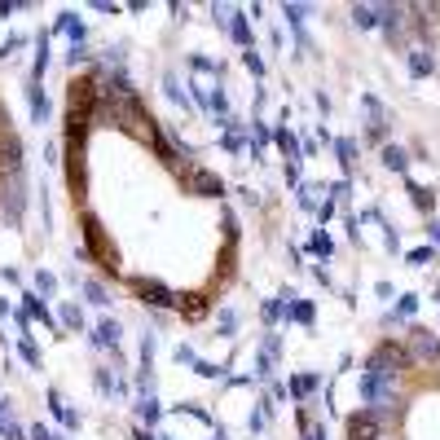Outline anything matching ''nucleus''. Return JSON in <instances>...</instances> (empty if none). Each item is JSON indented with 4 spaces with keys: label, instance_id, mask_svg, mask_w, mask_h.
Wrapping results in <instances>:
<instances>
[{
    "label": "nucleus",
    "instance_id": "nucleus-1",
    "mask_svg": "<svg viewBox=\"0 0 440 440\" xmlns=\"http://www.w3.org/2000/svg\"><path fill=\"white\" fill-rule=\"evenodd\" d=\"M357 396H361V405H366V409H374L379 419H392V414H401V392H396V379H387V374H370V370H361Z\"/></svg>",
    "mask_w": 440,
    "mask_h": 440
},
{
    "label": "nucleus",
    "instance_id": "nucleus-2",
    "mask_svg": "<svg viewBox=\"0 0 440 440\" xmlns=\"http://www.w3.org/2000/svg\"><path fill=\"white\" fill-rule=\"evenodd\" d=\"M101 260V269L106 273H119V260H115V251L106 247V229H101L97 216H84V247H80V260Z\"/></svg>",
    "mask_w": 440,
    "mask_h": 440
},
{
    "label": "nucleus",
    "instance_id": "nucleus-3",
    "mask_svg": "<svg viewBox=\"0 0 440 440\" xmlns=\"http://www.w3.org/2000/svg\"><path fill=\"white\" fill-rule=\"evenodd\" d=\"M405 366H409V352H405V348H396L392 339L379 344V348L366 357V370H370V374H387V379H396Z\"/></svg>",
    "mask_w": 440,
    "mask_h": 440
},
{
    "label": "nucleus",
    "instance_id": "nucleus-4",
    "mask_svg": "<svg viewBox=\"0 0 440 440\" xmlns=\"http://www.w3.org/2000/svg\"><path fill=\"white\" fill-rule=\"evenodd\" d=\"M344 427H348V440H379L387 431V419H379L374 409H361V414H352Z\"/></svg>",
    "mask_w": 440,
    "mask_h": 440
},
{
    "label": "nucleus",
    "instance_id": "nucleus-5",
    "mask_svg": "<svg viewBox=\"0 0 440 440\" xmlns=\"http://www.w3.org/2000/svg\"><path fill=\"white\" fill-rule=\"evenodd\" d=\"M409 361H440V334L414 326L409 330Z\"/></svg>",
    "mask_w": 440,
    "mask_h": 440
},
{
    "label": "nucleus",
    "instance_id": "nucleus-6",
    "mask_svg": "<svg viewBox=\"0 0 440 440\" xmlns=\"http://www.w3.org/2000/svg\"><path fill=\"white\" fill-rule=\"evenodd\" d=\"M133 291H137V300L150 304V308H172V304H176V295L163 287V282H154V277H137Z\"/></svg>",
    "mask_w": 440,
    "mask_h": 440
},
{
    "label": "nucleus",
    "instance_id": "nucleus-7",
    "mask_svg": "<svg viewBox=\"0 0 440 440\" xmlns=\"http://www.w3.org/2000/svg\"><path fill=\"white\" fill-rule=\"evenodd\" d=\"M287 304H282V317L287 322H300V326H313V317H317V308L308 304V300H300V295H282Z\"/></svg>",
    "mask_w": 440,
    "mask_h": 440
},
{
    "label": "nucleus",
    "instance_id": "nucleus-8",
    "mask_svg": "<svg viewBox=\"0 0 440 440\" xmlns=\"http://www.w3.org/2000/svg\"><path fill=\"white\" fill-rule=\"evenodd\" d=\"M190 185H194V194H203V198H220V194H225V180L212 176V172H203V168L190 172Z\"/></svg>",
    "mask_w": 440,
    "mask_h": 440
},
{
    "label": "nucleus",
    "instance_id": "nucleus-9",
    "mask_svg": "<svg viewBox=\"0 0 440 440\" xmlns=\"http://www.w3.org/2000/svg\"><path fill=\"white\" fill-rule=\"evenodd\" d=\"M22 203H27V194H22V176H14L9 190H5V216L14 225H22Z\"/></svg>",
    "mask_w": 440,
    "mask_h": 440
},
{
    "label": "nucleus",
    "instance_id": "nucleus-10",
    "mask_svg": "<svg viewBox=\"0 0 440 440\" xmlns=\"http://www.w3.org/2000/svg\"><path fill=\"white\" fill-rule=\"evenodd\" d=\"M53 31H66L71 36V48H84V36H88V27L75 14H58V22H53Z\"/></svg>",
    "mask_w": 440,
    "mask_h": 440
},
{
    "label": "nucleus",
    "instance_id": "nucleus-11",
    "mask_svg": "<svg viewBox=\"0 0 440 440\" xmlns=\"http://www.w3.org/2000/svg\"><path fill=\"white\" fill-rule=\"evenodd\" d=\"M229 36H234V44L251 48V14H247V9H234V14H229Z\"/></svg>",
    "mask_w": 440,
    "mask_h": 440
},
{
    "label": "nucleus",
    "instance_id": "nucleus-12",
    "mask_svg": "<svg viewBox=\"0 0 440 440\" xmlns=\"http://www.w3.org/2000/svg\"><path fill=\"white\" fill-rule=\"evenodd\" d=\"M405 58H409V75H414V80H427V75L436 71V62H431V53H427L423 44H414Z\"/></svg>",
    "mask_w": 440,
    "mask_h": 440
},
{
    "label": "nucleus",
    "instance_id": "nucleus-13",
    "mask_svg": "<svg viewBox=\"0 0 440 440\" xmlns=\"http://www.w3.org/2000/svg\"><path fill=\"white\" fill-rule=\"evenodd\" d=\"M44 71H48V31L36 36V66H31V75H27V84H40Z\"/></svg>",
    "mask_w": 440,
    "mask_h": 440
},
{
    "label": "nucleus",
    "instance_id": "nucleus-14",
    "mask_svg": "<svg viewBox=\"0 0 440 440\" xmlns=\"http://www.w3.org/2000/svg\"><path fill=\"white\" fill-rule=\"evenodd\" d=\"M0 168H9L14 176H22V141L9 137L5 145H0Z\"/></svg>",
    "mask_w": 440,
    "mask_h": 440
},
{
    "label": "nucleus",
    "instance_id": "nucleus-15",
    "mask_svg": "<svg viewBox=\"0 0 440 440\" xmlns=\"http://www.w3.org/2000/svg\"><path fill=\"white\" fill-rule=\"evenodd\" d=\"M273 141H277V150L287 154L291 163H300V154H304V150H300V137L291 133V128H277V133H273Z\"/></svg>",
    "mask_w": 440,
    "mask_h": 440
},
{
    "label": "nucleus",
    "instance_id": "nucleus-16",
    "mask_svg": "<svg viewBox=\"0 0 440 440\" xmlns=\"http://www.w3.org/2000/svg\"><path fill=\"white\" fill-rule=\"evenodd\" d=\"M379 18H383V5H352V22H357L361 31L379 27Z\"/></svg>",
    "mask_w": 440,
    "mask_h": 440
},
{
    "label": "nucleus",
    "instance_id": "nucleus-17",
    "mask_svg": "<svg viewBox=\"0 0 440 440\" xmlns=\"http://www.w3.org/2000/svg\"><path fill=\"white\" fill-rule=\"evenodd\" d=\"M282 18L295 27V36H300V48H308V40H304V18H308V5H282Z\"/></svg>",
    "mask_w": 440,
    "mask_h": 440
},
{
    "label": "nucleus",
    "instance_id": "nucleus-18",
    "mask_svg": "<svg viewBox=\"0 0 440 440\" xmlns=\"http://www.w3.org/2000/svg\"><path fill=\"white\" fill-rule=\"evenodd\" d=\"M27 106H31V119L44 123V115H48V97H44L40 84H27Z\"/></svg>",
    "mask_w": 440,
    "mask_h": 440
},
{
    "label": "nucleus",
    "instance_id": "nucleus-19",
    "mask_svg": "<svg viewBox=\"0 0 440 440\" xmlns=\"http://www.w3.org/2000/svg\"><path fill=\"white\" fill-rule=\"evenodd\" d=\"M93 344H97V348H119V322H111V317H106V322L97 326Z\"/></svg>",
    "mask_w": 440,
    "mask_h": 440
},
{
    "label": "nucleus",
    "instance_id": "nucleus-20",
    "mask_svg": "<svg viewBox=\"0 0 440 440\" xmlns=\"http://www.w3.org/2000/svg\"><path fill=\"white\" fill-rule=\"evenodd\" d=\"M317 383H322L317 374H295V379H291V387H287V392H291V401H304L308 392H317Z\"/></svg>",
    "mask_w": 440,
    "mask_h": 440
},
{
    "label": "nucleus",
    "instance_id": "nucleus-21",
    "mask_svg": "<svg viewBox=\"0 0 440 440\" xmlns=\"http://www.w3.org/2000/svg\"><path fill=\"white\" fill-rule=\"evenodd\" d=\"M414 313H419V295H401V304L387 313V326H392V322H409Z\"/></svg>",
    "mask_w": 440,
    "mask_h": 440
},
{
    "label": "nucleus",
    "instance_id": "nucleus-22",
    "mask_svg": "<svg viewBox=\"0 0 440 440\" xmlns=\"http://www.w3.org/2000/svg\"><path fill=\"white\" fill-rule=\"evenodd\" d=\"M383 168H392V172H409V154L401 145H383Z\"/></svg>",
    "mask_w": 440,
    "mask_h": 440
},
{
    "label": "nucleus",
    "instance_id": "nucleus-23",
    "mask_svg": "<svg viewBox=\"0 0 440 440\" xmlns=\"http://www.w3.org/2000/svg\"><path fill=\"white\" fill-rule=\"evenodd\" d=\"M137 414H141V423H150V427H154V423L163 419V405L154 401V392H150V396H141V401H137Z\"/></svg>",
    "mask_w": 440,
    "mask_h": 440
},
{
    "label": "nucleus",
    "instance_id": "nucleus-24",
    "mask_svg": "<svg viewBox=\"0 0 440 440\" xmlns=\"http://www.w3.org/2000/svg\"><path fill=\"white\" fill-rule=\"evenodd\" d=\"M27 300V317H36V322H44V326H53V313H48V304L40 300V295H22Z\"/></svg>",
    "mask_w": 440,
    "mask_h": 440
},
{
    "label": "nucleus",
    "instance_id": "nucleus-25",
    "mask_svg": "<svg viewBox=\"0 0 440 440\" xmlns=\"http://www.w3.org/2000/svg\"><path fill=\"white\" fill-rule=\"evenodd\" d=\"M334 154H339L344 172H352V163H357V141H352V137H339V141H334Z\"/></svg>",
    "mask_w": 440,
    "mask_h": 440
},
{
    "label": "nucleus",
    "instance_id": "nucleus-26",
    "mask_svg": "<svg viewBox=\"0 0 440 440\" xmlns=\"http://www.w3.org/2000/svg\"><path fill=\"white\" fill-rule=\"evenodd\" d=\"M58 317H62V326H66V330H84V313H80V304H62V313H58Z\"/></svg>",
    "mask_w": 440,
    "mask_h": 440
},
{
    "label": "nucleus",
    "instance_id": "nucleus-27",
    "mask_svg": "<svg viewBox=\"0 0 440 440\" xmlns=\"http://www.w3.org/2000/svg\"><path fill=\"white\" fill-rule=\"evenodd\" d=\"M308 251L317 255V260H330V251H334V242H330V234H313L308 238Z\"/></svg>",
    "mask_w": 440,
    "mask_h": 440
},
{
    "label": "nucleus",
    "instance_id": "nucleus-28",
    "mask_svg": "<svg viewBox=\"0 0 440 440\" xmlns=\"http://www.w3.org/2000/svg\"><path fill=\"white\" fill-rule=\"evenodd\" d=\"M176 300H180V313H185V317H203V313H207L203 295H176Z\"/></svg>",
    "mask_w": 440,
    "mask_h": 440
},
{
    "label": "nucleus",
    "instance_id": "nucleus-29",
    "mask_svg": "<svg viewBox=\"0 0 440 440\" xmlns=\"http://www.w3.org/2000/svg\"><path fill=\"white\" fill-rule=\"evenodd\" d=\"M409 198H414V207H419V212H431V203H436V194L423 190V185H414V180H409Z\"/></svg>",
    "mask_w": 440,
    "mask_h": 440
},
{
    "label": "nucleus",
    "instance_id": "nucleus-30",
    "mask_svg": "<svg viewBox=\"0 0 440 440\" xmlns=\"http://www.w3.org/2000/svg\"><path fill=\"white\" fill-rule=\"evenodd\" d=\"M436 255H440V251H436L431 242H427V247H414V251H409V265H414V269H423V265H431V260H436Z\"/></svg>",
    "mask_w": 440,
    "mask_h": 440
},
{
    "label": "nucleus",
    "instance_id": "nucleus-31",
    "mask_svg": "<svg viewBox=\"0 0 440 440\" xmlns=\"http://www.w3.org/2000/svg\"><path fill=\"white\" fill-rule=\"evenodd\" d=\"M84 295H88V304H97V308L111 304V295H106V287H101V282H84Z\"/></svg>",
    "mask_w": 440,
    "mask_h": 440
},
{
    "label": "nucleus",
    "instance_id": "nucleus-32",
    "mask_svg": "<svg viewBox=\"0 0 440 440\" xmlns=\"http://www.w3.org/2000/svg\"><path fill=\"white\" fill-rule=\"evenodd\" d=\"M53 291H58V277L48 273V269H40L36 273V295H53Z\"/></svg>",
    "mask_w": 440,
    "mask_h": 440
},
{
    "label": "nucleus",
    "instance_id": "nucleus-33",
    "mask_svg": "<svg viewBox=\"0 0 440 440\" xmlns=\"http://www.w3.org/2000/svg\"><path fill=\"white\" fill-rule=\"evenodd\" d=\"M18 352H22V361H27V366H40V348L31 344V334H22V344H18Z\"/></svg>",
    "mask_w": 440,
    "mask_h": 440
},
{
    "label": "nucleus",
    "instance_id": "nucleus-34",
    "mask_svg": "<svg viewBox=\"0 0 440 440\" xmlns=\"http://www.w3.org/2000/svg\"><path fill=\"white\" fill-rule=\"evenodd\" d=\"M163 88H168V97L176 101V106H190V97L180 93V80H176V75H168V80H163Z\"/></svg>",
    "mask_w": 440,
    "mask_h": 440
},
{
    "label": "nucleus",
    "instance_id": "nucleus-35",
    "mask_svg": "<svg viewBox=\"0 0 440 440\" xmlns=\"http://www.w3.org/2000/svg\"><path fill=\"white\" fill-rule=\"evenodd\" d=\"M0 436H5V440H27V431H22L14 419H0Z\"/></svg>",
    "mask_w": 440,
    "mask_h": 440
},
{
    "label": "nucleus",
    "instance_id": "nucleus-36",
    "mask_svg": "<svg viewBox=\"0 0 440 440\" xmlns=\"http://www.w3.org/2000/svg\"><path fill=\"white\" fill-rule=\"evenodd\" d=\"M269 137H273V133H269V128H265L260 119H255V123H251V150H260V145H265Z\"/></svg>",
    "mask_w": 440,
    "mask_h": 440
},
{
    "label": "nucleus",
    "instance_id": "nucleus-37",
    "mask_svg": "<svg viewBox=\"0 0 440 440\" xmlns=\"http://www.w3.org/2000/svg\"><path fill=\"white\" fill-rule=\"evenodd\" d=\"M242 62H247V71L255 75V80H260V75H265V58L255 53V48H247V58H242Z\"/></svg>",
    "mask_w": 440,
    "mask_h": 440
},
{
    "label": "nucleus",
    "instance_id": "nucleus-38",
    "mask_svg": "<svg viewBox=\"0 0 440 440\" xmlns=\"http://www.w3.org/2000/svg\"><path fill=\"white\" fill-rule=\"evenodd\" d=\"M194 374H203V379H220L225 370H220V366H212V361H194Z\"/></svg>",
    "mask_w": 440,
    "mask_h": 440
},
{
    "label": "nucleus",
    "instance_id": "nucleus-39",
    "mask_svg": "<svg viewBox=\"0 0 440 440\" xmlns=\"http://www.w3.org/2000/svg\"><path fill=\"white\" fill-rule=\"evenodd\" d=\"M277 317H282V295H277V300H265V322L273 326Z\"/></svg>",
    "mask_w": 440,
    "mask_h": 440
},
{
    "label": "nucleus",
    "instance_id": "nucleus-40",
    "mask_svg": "<svg viewBox=\"0 0 440 440\" xmlns=\"http://www.w3.org/2000/svg\"><path fill=\"white\" fill-rule=\"evenodd\" d=\"M348 194H352V180H334V185H330V198H334V203H344Z\"/></svg>",
    "mask_w": 440,
    "mask_h": 440
},
{
    "label": "nucleus",
    "instance_id": "nucleus-41",
    "mask_svg": "<svg viewBox=\"0 0 440 440\" xmlns=\"http://www.w3.org/2000/svg\"><path fill=\"white\" fill-rule=\"evenodd\" d=\"M234 326H238V313H234V308H225V313H220V330L234 334Z\"/></svg>",
    "mask_w": 440,
    "mask_h": 440
},
{
    "label": "nucleus",
    "instance_id": "nucleus-42",
    "mask_svg": "<svg viewBox=\"0 0 440 440\" xmlns=\"http://www.w3.org/2000/svg\"><path fill=\"white\" fill-rule=\"evenodd\" d=\"M18 48H22V36H9L5 44H0V58H14V53H18Z\"/></svg>",
    "mask_w": 440,
    "mask_h": 440
},
{
    "label": "nucleus",
    "instance_id": "nucleus-43",
    "mask_svg": "<svg viewBox=\"0 0 440 440\" xmlns=\"http://www.w3.org/2000/svg\"><path fill=\"white\" fill-rule=\"evenodd\" d=\"M176 361H180V366H194L198 357H194V348H190V344H180V348H176Z\"/></svg>",
    "mask_w": 440,
    "mask_h": 440
},
{
    "label": "nucleus",
    "instance_id": "nucleus-44",
    "mask_svg": "<svg viewBox=\"0 0 440 440\" xmlns=\"http://www.w3.org/2000/svg\"><path fill=\"white\" fill-rule=\"evenodd\" d=\"M97 387H101V392H106V396H111V392H115V387H119V383H111V370H97Z\"/></svg>",
    "mask_w": 440,
    "mask_h": 440
},
{
    "label": "nucleus",
    "instance_id": "nucleus-45",
    "mask_svg": "<svg viewBox=\"0 0 440 440\" xmlns=\"http://www.w3.org/2000/svg\"><path fill=\"white\" fill-rule=\"evenodd\" d=\"M27 440H58V436H53V431H48V427H44V423H36V427H31V431H27Z\"/></svg>",
    "mask_w": 440,
    "mask_h": 440
},
{
    "label": "nucleus",
    "instance_id": "nucleus-46",
    "mask_svg": "<svg viewBox=\"0 0 440 440\" xmlns=\"http://www.w3.org/2000/svg\"><path fill=\"white\" fill-rule=\"evenodd\" d=\"M62 427H66V431H75V427H80V414H75V409H71V405H66V409H62Z\"/></svg>",
    "mask_w": 440,
    "mask_h": 440
},
{
    "label": "nucleus",
    "instance_id": "nucleus-47",
    "mask_svg": "<svg viewBox=\"0 0 440 440\" xmlns=\"http://www.w3.org/2000/svg\"><path fill=\"white\" fill-rule=\"evenodd\" d=\"M427 238H431V247L440 251V220H431V225H427Z\"/></svg>",
    "mask_w": 440,
    "mask_h": 440
},
{
    "label": "nucleus",
    "instance_id": "nucleus-48",
    "mask_svg": "<svg viewBox=\"0 0 440 440\" xmlns=\"http://www.w3.org/2000/svg\"><path fill=\"white\" fill-rule=\"evenodd\" d=\"M304 440H326V427H304Z\"/></svg>",
    "mask_w": 440,
    "mask_h": 440
},
{
    "label": "nucleus",
    "instance_id": "nucleus-49",
    "mask_svg": "<svg viewBox=\"0 0 440 440\" xmlns=\"http://www.w3.org/2000/svg\"><path fill=\"white\" fill-rule=\"evenodd\" d=\"M14 9H27V5H18V0H0V14H5V18H9Z\"/></svg>",
    "mask_w": 440,
    "mask_h": 440
},
{
    "label": "nucleus",
    "instance_id": "nucleus-50",
    "mask_svg": "<svg viewBox=\"0 0 440 440\" xmlns=\"http://www.w3.org/2000/svg\"><path fill=\"white\" fill-rule=\"evenodd\" d=\"M133 440H159V436H154V431H145V427H137V431H133Z\"/></svg>",
    "mask_w": 440,
    "mask_h": 440
},
{
    "label": "nucleus",
    "instance_id": "nucleus-51",
    "mask_svg": "<svg viewBox=\"0 0 440 440\" xmlns=\"http://www.w3.org/2000/svg\"><path fill=\"white\" fill-rule=\"evenodd\" d=\"M0 317H9V300H0Z\"/></svg>",
    "mask_w": 440,
    "mask_h": 440
},
{
    "label": "nucleus",
    "instance_id": "nucleus-52",
    "mask_svg": "<svg viewBox=\"0 0 440 440\" xmlns=\"http://www.w3.org/2000/svg\"><path fill=\"white\" fill-rule=\"evenodd\" d=\"M379 440H396V436H392V431H383V436H379Z\"/></svg>",
    "mask_w": 440,
    "mask_h": 440
},
{
    "label": "nucleus",
    "instance_id": "nucleus-53",
    "mask_svg": "<svg viewBox=\"0 0 440 440\" xmlns=\"http://www.w3.org/2000/svg\"><path fill=\"white\" fill-rule=\"evenodd\" d=\"M216 440H229V436H225V431H216Z\"/></svg>",
    "mask_w": 440,
    "mask_h": 440
},
{
    "label": "nucleus",
    "instance_id": "nucleus-54",
    "mask_svg": "<svg viewBox=\"0 0 440 440\" xmlns=\"http://www.w3.org/2000/svg\"><path fill=\"white\" fill-rule=\"evenodd\" d=\"M436 300H440V291H436Z\"/></svg>",
    "mask_w": 440,
    "mask_h": 440
}]
</instances>
